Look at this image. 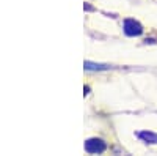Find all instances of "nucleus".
<instances>
[{
  "mask_svg": "<svg viewBox=\"0 0 157 156\" xmlns=\"http://www.w3.org/2000/svg\"><path fill=\"white\" fill-rule=\"evenodd\" d=\"M105 148H107L105 142L101 139H90L85 144V150L88 153H102V151H105Z\"/></svg>",
  "mask_w": 157,
  "mask_h": 156,
  "instance_id": "f03ea898",
  "label": "nucleus"
},
{
  "mask_svg": "<svg viewBox=\"0 0 157 156\" xmlns=\"http://www.w3.org/2000/svg\"><path fill=\"white\" fill-rule=\"evenodd\" d=\"M124 33L127 36H140L143 33V27L134 19H126L124 21Z\"/></svg>",
  "mask_w": 157,
  "mask_h": 156,
  "instance_id": "f257e3e1",
  "label": "nucleus"
},
{
  "mask_svg": "<svg viewBox=\"0 0 157 156\" xmlns=\"http://www.w3.org/2000/svg\"><path fill=\"white\" fill-rule=\"evenodd\" d=\"M138 137L143 139L148 144H157V134L154 133H149V131H143V133H138Z\"/></svg>",
  "mask_w": 157,
  "mask_h": 156,
  "instance_id": "7ed1b4c3",
  "label": "nucleus"
}]
</instances>
